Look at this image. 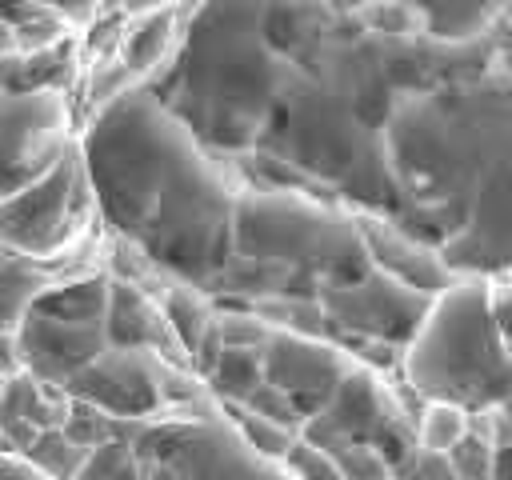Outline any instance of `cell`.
<instances>
[{
	"label": "cell",
	"mask_w": 512,
	"mask_h": 480,
	"mask_svg": "<svg viewBox=\"0 0 512 480\" xmlns=\"http://www.w3.org/2000/svg\"><path fill=\"white\" fill-rule=\"evenodd\" d=\"M392 220L428 240L452 276L512 272V88H408L384 116Z\"/></svg>",
	"instance_id": "cell-1"
},
{
	"label": "cell",
	"mask_w": 512,
	"mask_h": 480,
	"mask_svg": "<svg viewBox=\"0 0 512 480\" xmlns=\"http://www.w3.org/2000/svg\"><path fill=\"white\" fill-rule=\"evenodd\" d=\"M96 216L160 276L216 292L232 260L240 184L148 88L108 100L76 132Z\"/></svg>",
	"instance_id": "cell-2"
},
{
	"label": "cell",
	"mask_w": 512,
	"mask_h": 480,
	"mask_svg": "<svg viewBox=\"0 0 512 480\" xmlns=\"http://www.w3.org/2000/svg\"><path fill=\"white\" fill-rule=\"evenodd\" d=\"M268 0H196L180 44L148 88L212 152H256L292 60L268 40Z\"/></svg>",
	"instance_id": "cell-3"
},
{
	"label": "cell",
	"mask_w": 512,
	"mask_h": 480,
	"mask_svg": "<svg viewBox=\"0 0 512 480\" xmlns=\"http://www.w3.org/2000/svg\"><path fill=\"white\" fill-rule=\"evenodd\" d=\"M360 272H368V256L352 208L300 188L240 184L232 204V260L212 300L316 296Z\"/></svg>",
	"instance_id": "cell-4"
},
{
	"label": "cell",
	"mask_w": 512,
	"mask_h": 480,
	"mask_svg": "<svg viewBox=\"0 0 512 480\" xmlns=\"http://www.w3.org/2000/svg\"><path fill=\"white\" fill-rule=\"evenodd\" d=\"M400 384L416 400H448L468 412H496L512 396L488 276H452L428 300L424 320L400 352Z\"/></svg>",
	"instance_id": "cell-5"
},
{
	"label": "cell",
	"mask_w": 512,
	"mask_h": 480,
	"mask_svg": "<svg viewBox=\"0 0 512 480\" xmlns=\"http://www.w3.org/2000/svg\"><path fill=\"white\" fill-rule=\"evenodd\" d=\"M96 224L100 216L84 172L80 140H72L40 180L0 204V244L40 264L80 260L92 248Z\"/></svg>",
	"instance_id": "cell-6"
},
{
	"label": "cell",
	"mask_w": 512,
	"mask_h": 480,
	"mask_svg": "<svg viewBox=\"0 0 512 480\" xmlns=\"http://www.w3.org/2000/svg\"><path fill=\"white\" fill-rule=\"evenodd\" d=\"M144 456L164 464L176 480H292L284 464L256 456L220 404L152 420L136 440Z\"/></svg>",
	"instance_id": "cell-7"
},
{
	"label": "cell",
	"mask_w": 512,
	"mask_h": 480,
	"mask_svg": "<svg viewBox=\"0 0 512 480\" xmlns=\"http://www.w3.org/2000/svg\"><path fill=\"white\" fill-rule=\"evenodd\" d=\"M416 396L400 384L392 388L384 372H372L352 360L328 404L300 424V436L316 448L340 444V440H360L376 444L392 464L412 448V416H416Z\"/></svg>",
	"instance_id": "cell-8"
},
{
	"label": "cell",
	"mask_w": 512,
	"mask_h": 480,
	"mask_svg": "<svg viewBox=\"0 0 512 480\" xmlns=\"http://www.w3.org/2000/svg\"><path fill=\"white\" fill-rule=\"evenodd\" d=\"M68 88L0 92V196L40 180L76 140Z\"/></svg>",
	"instance_id": "cell-9"
},
{
	"label": "cell",
	"mask_w": 512,
	"mask_h": 480,
	"mask_svg": "<svg viewBox=\"0 0 512 480\" xmlns=\"http://www.w3.org/2000/svg\"><path fill=\"white\" fill-rule=\"evenodd\" d=\"M316 300L328 316V328H332L336 344L380 340V344L404 348L408 336L416 332V324L424 320L432 296L412 292V288L380 276L376 268H368L356 280H340V284L320 288Z\"/></svg>",
	"instance_id": "cell-10"
},
{
	"label": "cell",
	"mask_w": 512,
	"mask_h": 480,
	"mask_svg": "<svg viewBox=\"0 0 512 480\" xmlns=\"http://www.w3.org/2000/svg\"><path fill=\"white\" fill-rule=\"evenodd\" d=\"M260 364L264 380L296 404L300 420H308L328 404V396L352 368V352L332 336H300L272 328L260 348Z\"/></svg>",
	"instance_id": "cell-11"
},
{
	"label": "cell",
	"mask_w": 512,
	"mask_h": 480,
	"mask_svg": "<svg viewBox=\"0 0 512 480\" xmlns=\"http://www.w3.org/2000/svg\"><path fill=\"white\" fill-rule=\"evenodd\" d=\"M352 212H356V232H360L368 268H376L380 276H388L412 292H424V296H436L452 284L444 256L428 240H420L416 232H408L404 224H396L384 212H360V208H352Z\"/></svg>",
	"instance_id": "cell-12"
},
{
	"label": "cell",
	"mask_w": 512,
	"mask_h": 480,
	"mask_svg": "<svg viewBox=\"0 0 512 480\" xmlns=\"http://www.w3.org/2000/svg\"><path fill=\"white\" fill-rule=\"evenodd\" d=\"M16 344L24 356V372L64 388L68 376H76L88 360H96L108 348V332L104 324H68L28 308L16 328Z\"/></svg>",
	"instance_id": "cell-13"
},
{
	"label": "cell",
	"mask_w": 512,
	"mask_h": 480,
	"mask_svg": "<svg viewBox=\"0 0 512 480\" xmlns=\"http://www.w3.org/2000/svg\"><path fill=\"white\" fill-rule=\"evenodd\" d=\"M104 332H108V344H120V348H148L172 364H184V352L164 320V308H160V296L132 284V280H116L108 276V312H104Z\"/></svg>",
	"instance_id": "cell-14"
},
{
	"label": "cell",
	"mask_w": 512,
	"mask_h": 480,
	"mask_svg": "<svg viewBox=\"0 0 512 480\" xmlns=\"http://www.w3.org/2000/svg\"><path fill=\"white\" fill-rule=\"evenodd\" d=\"M68 416V392L60 384L36 380L32 372H16L0 392V452H28V444L60 428Z\"/></svg>",
	"instance_id": "cell-15"
},
{
	"label": "cell",
	"mask_w": 512,
	"mask_h": 480,
	"mask_svg": "<svg viewBox=\"0 0 512 480\" xmlns=\"http://www.w3.org/2000/svg\"><path fill=\"white\" fill-rule=\"evenodd\" d=\"M192 4L184 0V4H172V8L144 12V16H124L116 60L136 76V84H148L164 72V64L172 60V52L180 44V28H184V16L192 12Z\"/></svg>",
	"instance_id": "cell-16"
},
{
	"label": "cell",
	"mask_w": 512,
	"mask_h": 480,
	"mask_svg": "<svg viewBox=\"0 0 512 480\" xmlns=\"http://www.w3.org/2000/svg\"><path fill=\"white\" fill-rule=\"evenodd\" d=\"M408 4L420 16L424 36L444 40V44L468 40L500 8V0H408Z\"/></svg>",
	"instance_id": "cell-17"
},
{
	"label": "cell",
	"mask_w": 512,
	"mask_h": 480,
	"mask_svg": "<svg viewBox=\"0 0 512 480\" xmlns=\"http://www.w3.org/2000/svg\"><path fill=\"white\" fill-rule=\"evenodd\" d=\"M204 388L216 404H240L248 400V392L264 380V364H260V348H220L212 356V364L204 368Z\"/></svg>",
	"instance_id": "cell-18"
},
{
	"label": "cell",
	"mask_w": 512,
	"mask_h": 480,
	"mask_svg": "<svg viewBox=\"0 0 512 480\" xmlns=\"http://www.w3.org/2000/svg\"><path fill=\"white\" fill-rule=\"evenodd\" d=\"M456 480H492L496 472V412H472L468 432L444 452Z\"/></svg>",
	"instance_id": "cell-19"
},
{
	"label": "cell",
	"mask_w": 512,
	"mask_h": 480,
	"mask_svg": "<svg viewBox=\"0 0 512 480\" xmlns=\"http://www.w3.org/2000/svg\"><path fill=\"white\" fill-rule=\"evenodd\" d=\"M472 424V412L448 400H420L412 416V444L424 452H448Z\"/></svg>",
	"instance_id": "cell-20"
},
{
	"label": "cell",
	"mask_w": 512,
	"mask_h": 480,
	"mask_svg": "<svg viewBox=\"0 0 512 480\" xmlns=\"http://www.w3.org/2000/svg\"><path fill=\"white\" fill-rule=\"evenodd\" d=\"M224 408V416L232 420V428L240 432V440L256 452V456H264V460H272V464H284V456L292 452V444H296V428H288V424H276V420H264V416H252V412H244L240 404H220Z\"/></svg>",
	"instance_id": "cell-21"
},
{
	"label": "cell",
	"mask_w": 512,
	"mask_h": 480,
	"mask_svg": "<svg viewBox=\"0 0 512 480\" xmlns=\"http://www.w3.org/2000/svg\"><path fill=\"white\" fill-rule=\"evenodd\" d=\"M20 456H28L48 480H76V476L84 472L88 448L72 444L60 428H48V432H40V436L28 444V452H20Z\"/></svg>",
	"instance_id": "cell-22"
},
{
	"label": "cell",
	"mask_w": 512,
	"mask_h": 480,
	"mask_svg": "<svg viewBox=\"0 0 512 480\" xmlns=\"http://www.w3.org/2000/svg\"><path fill=\"white\" fill-rule=\"evenodd\" d=\"M144 452L136 440H108L88 452L84 472L76 480H144Z\"/></svg>",
	"instance_id": "cell-23"
},
{
	"label": "cell",
	"mask_w": 512,
	"mask_h": 480,
	"mask_svg": "<svg viewBox=\"0 0 512 480\" xmlns=\"http://www.w3.org/2000/svg\"><path fill=\"white\" fill-rule=\"evenodd\" d=\"M324 452L332 456V464L340 468L344 480H392V460L376 444L340 440V444H328Z\"/></svg>",
	"instance_id": "cell-24"
},
{
	"label": "cell",
	"mask_w": 512,
	"mask_h": 480,
	"mask_svg": "<svg viewBox=\"0 0 512 480\" xmlns=\"http://www.w3.org/2000/svg\"><path fill=\"white\" fill-rule=\"evenodd\" d=\"M284 468H288V476H292V480H344V476H340V468L332 464V456H328L324 448L308 444L304 436H296L292 452L284 456Z\"/></svg>",
	"instance_id": "cell-25"
},
{
	"label": "cell",
	"mask_w": 512,
	"mask_h": 480,
	"mask_svg": "<svg viewBox=\"0 0 512 480\" xmlns=\"http://www.w3.org/2000/svg\"><path fill=\"white\" fill-rule=\"evenodd\" d=\"M240 408L244 412H252V416H264V420H276V424H288V428H296L300 432V412H296V404L280 392V388H272L268 380H260L252 392H248V400H240Z\"/></svg>",
	"instance_id": "cell-26"
},
{
	"label": "cell",
	"mask_w": 512,
	"mask_h": 480,
	"mask_svg": "<svg viewBox=\"0 0 512 480\" xmlns=\"http://www.w3.org/2000/svg\"><path fill=\"white\" fill-rule=\"evenodd\" d=\"M392 480H456V472L448 468L444 452H424V448H408L396 464H392Z\"/></svg>",
	"instance_id": "cell-27"
},
{
	"label": "cell",
	"mask_w": 512,
	"mask_h": 480,
	"mask_svg": "<svg viewBox=\"0 0 512 480\" xmlns=\"http://www.w3.org/2000/svg\"><path fill=\"white\" fill-rule=\"evenodd\" d=\"M488 300H492V316H496V328H500V344H504V356H508V368H512V272L488 276Z\"/></svg>",
	"instance_id": "cell-28"
},
{
	"label": "cell",
	"mask_w": 512,
	"mask_h": 480,
	"mask_svg": "<svg viewBox=\"0 0 512 480\" xmlns=\"http://www.w3.org/2000/svg\"><path fill=\"white\" fill-rule=\"evenodd\" d=\"M0 480H48L28 456L20 452H0Z\"/></svg>",
	"instance_id": "cell-29"
},
{
	"label": "cell",
	"mask_w": 512,
	"mask_h": 480,
	"mask_svg": "<svg viewBox=\"0 0 512 480\" xmlns=\"http://www.w3.org/2000/svg\"><path fill=\"white\" fill-rule=\"evenodd\" d=\"M24 372V356H20V344H16V332H0V376H16Z\"/></svg>",
	"instance_id": "cell-30"
},
{
	"label": "cell",
	"mask_w": 512,
	"mask_h": 480,
	"mask_svg": "<svg viewBox=\"0 0 512 480\" xmlns=\"http://www.w3.org/2000/svg\"><path fill=\"white\" fill-rule=\"evenodd\" d=\"M324 4H336V0H324ZM360 4H368V0H360Z\"/></svg>",
	"instance_id": "cell-31"
},
{
	"label": "cell",
	"mask_w": 512,
	"mask_h": 480,
	"mask_svg": "<svg viewBox=\"0 0 512 480\" xmlns=\"http://www.w3.org/2000/svg\"><path fill=\"white\" fill-rule=\"evenodd\" d=\"M0 392H4V376H0Z\"/></svg>",
	"instance_id": "cell-32"
},
{
	"label": "cell",
	"mask_w": 512,
	"mask_h": 480,
	"mask_svg": "<svg viewBox=\"0 0 512 480\" xmlns=\"http://www.w3.org/2000/svg\"><path fill=\"white\" fill-rule=\"evenodd\" d=\"M0 204H4V196H0Z\"/></svg>",
	"instance_id": "cell-33"
}]
</instances>
